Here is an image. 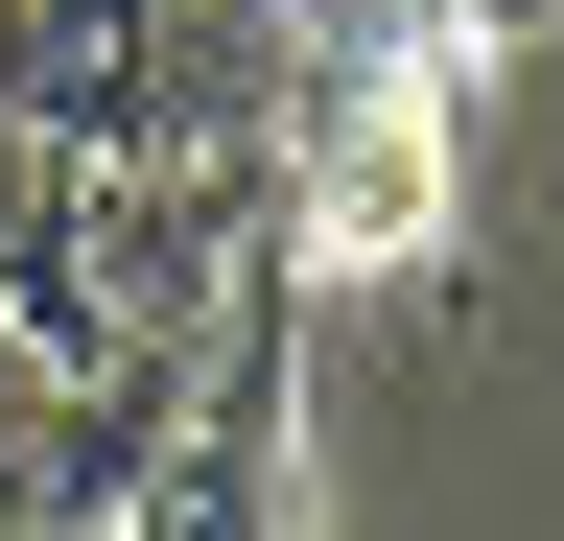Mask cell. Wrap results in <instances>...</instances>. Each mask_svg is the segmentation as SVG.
<instances>
[{
	"instance_id": "obj_2",
	"label": "cell",
	"mask_w": 564,
	"mask_h": 541,
	"mask_svg": "<svg viewBox=\"0 0 564 541\" xmlns=\"http://www.w3.org/2000/svg\"><path fill=\"white\" fill-rule=\"evenodd\" d=\"M259 24L236 0H0V142L95 165V142H165L188 95H236Z\"/></svg>"
},
{
	"instance_id": "obj_3",
	"label": "cell",
	"mask_w": 564,
	"mask_h": 541,
	"mask_svg": "<svg viewBox=\"0 0 564 541\" xmlns=\"http://www.w3.org/2000/svg\"><path fill=\"white\" fill-rule=\"evenodd\" d=\"M0 541H47V518H0Z\"/></svg>"
},
{
	"instance_id": "obj_1",
	"label": "cell",
	"mask_w": 564,
	"mask_h": 541,
	"mask_svg": "<svg viewBox=\"0 0 564 541\" xmlns=\"http://www.w3.org/2000/svg\"><path fill=\"white\" fill-rule=\"evenodd\" d=\"M282 306H306V259H259V283L188 329V377H165V424H141V470H118L95 541H306V377H282Z\"/></svg>"
}]
</instances>
